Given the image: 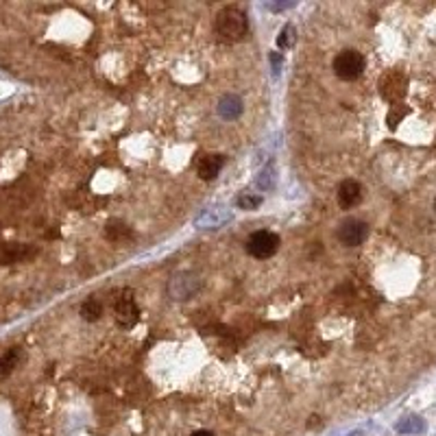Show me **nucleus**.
Masks as SVG:
<instances>
[{
	"label": "nucleus",
	"instance_id": "ddd939ff",
	"mask_svg": "<svg viewBox=\"0 0 436 436\" xmlns=\"http://www.w3.org/2000/svg\"><path fill=\"white\" fill-rule=\"evenodd\" d=\"M295 28L293 26H286V28H281V33H279V38H277V44L281 46V48H288L290 44L295 42Z\"/></svg>",
	"mask_w": 436,
	"mask_h": 436
},
{
	"label": "nucleus",
	"instance_id": "6e6552de",
	"mask_svg": "<svg viewBox=\"0 0 436 436\" xmlns=\"http://www.w3.org/2000/svg\"><path fill=\"white\" fill-rule=\"evenodd\" d=\"M225 166V157L223 155H203L196 164V172L203 181H210L214 179L216 174L220 172V168Z\"/></svg>",
	"mask_w": 436,
	"mask_h": 436
},
{
	"label": "nucleus",
	"instance_id": "f8f14e48",
	"mask_svg": "<svg viewBox=\"0 0 436 436\" xmlns=\"http://www.w3.org/2000/svg\"><path fill=\"white\" fill-rule=\"evenodd\" d=\"M218 109H220V113L225 116V118H236L242 107H240V101L236 96H225Z\"/></svg>",
	"mask_w": 436,
	"mask_h": 436
},
{
	"label": "nucleus",
	"instance_id": "20e7f679",
	"mask_svg": "<svg viewBox=\"0 0 436 436\" xmlns=\"http://www.w3.org/2000/svg\"><path fill=\"white\" fill-rule=\"evenodd\" d=\"M369 238V225L358 218H347L338 227V240L345 247H358Z\"/></svg>",
	"mask_w": 436,
	"mask_h": 436
},
{
	"label": "nucleus",
	"instance_id": "f03ea898",
	"mask_svg": "<svg viewBox=\"0 0 436 436\" xmlns=\"http://www.w3.org/2000/svg\"><path fill=\"white\" fill-rule=\"evenodd\" d=\"M364 66H367L364 57H362L358 50H352V48H347V50L338 52V55L334 57V64H332L334 74H336L338 79H342V81H354V79H358V77L364 72Z\"/></svg>",
	"mask_w": 436,
	"mask_h": 436
},
{
	"label": "nucleus",
	"instance_id": "7ed1b4c3",
	"mask_svg": "<svg viewBox=\"0 0 436 436\" xmlns=\"http://www.w3.org/2000/svg\"><path fill=\"white\" fill-rule=\"evenodd\" d=\"M277 249H279V236L273 234V231H255L247 240V253L257 259L273 257Z\"/></svg>",
	"mask_w": 436,
	"mask_h": 436
},
{
	"label": "nucleus",
	"instance_id": "9b49d317",
	"mask_svg": "<svg viewBox=\"0 0 436 436\" xmlns=\"http://www.w3.org/2000/svg\"><path fill=\"white\" fill-rule=\"evenodd\" d=\"M101 314H103V306L99 299H87L81 306V316L85 318V321H99Z\"/></svg>",
	"mask_w": 436,
	"mask_h": 436
},
{
	"label": "nucleus",
	"instance_id": "39448f33",
	"mask_svg": "<svg viewBox=\"0 0 436 436\" xmlns=\"http://www.w3.org/2000/svg\"><path fill=\"white\" fill-rule=\"evenodd\" d=\"M113 312H116V321H118V325H123V328H133L140 318V310H138L131 293H123V297L116 301Z\"/></svg>",
	"mask_w": 436,
	"mask_h": 436
},
{
	"label": "nucleus",
	"instance_id": "423d86ee",
	"mask_svg": "<svg viewBox=\"0 0 436 436\" xmlns=\"http://www.w3.org/2000/svg\"><path fill=\"white\" fill-rule=\"evenodd\" d=\"M406 87H408V81H406V77L401 72H389V74H384V79L380 83V92L386 101L397 103L403 99Z\"/></svg>",
	"mask_w": 436,
	"mask_h": 436
},
{
	"label": "nucleus",
	"instance_id": "4468645a",
	"mask_svg": "<svg viewBox=\"0 0 436 436\" xmlns=\"http://www.w3.org/2000/svg\"><path fill=\"white\" fill-rule=\"evenodd\" d=\"M238 203H240V208H242V210H253V208L259 206L262 199H259V196H242Z\"/></svg>",
	"mask_w": 436,
	"mask_h": 436
},
{
	"label": "nucleus",
	"instance_id": "1a4fd4ad",
	"mask_svg": "<svg viewBox=\"0 0 436 436\" xmlns=\"http://www.w3.org/2000/svg\"><path fill=\"white\" fill-rule=\"evenodd\" d=\"M129 234H131V229H129L123 220H109V223L105 225V236H107L109 240H113V242H118V240L127 238Z\"/></svg>",
	"mask_w": 436,
	"mask_h": 436
},
{
	"label": "nucleus",
	"instance_id": "0eeeda50",
	"mask_svg": "<svg viewBox=\"0 0 436 436\" xmlns=\"http://www.w3.org/2000/svg\"><path fill=\"white\" fill-rule=\"evenodd\" d=\"M362 201V186L354 179H345L338 186V203L345 210H352L356 208L358 203Z\"/></svg>",
	"mask_w": 436,
	"mask_h": 436
},
{
	"label": "nucleus",
	"instance_id": "9d476101",
	"mask_svg": "<svg viewBox=\"0 0 436 436\" xmlns=\"http://www.w3.org/2000/svg\"><path fill=\"white\" fill-rule=\"evenodd\" d=\"M20 362V347H11L9 352L0 358V377H7Z\"/></svg>",
	"mask_w": 436,
	"mask_h": 436
},
{
	"label": "nucleus",
	"instance_id": "f257e3e1",
	"mask_svg": "<svg viewBox=\"0 0 436 436\" xmlns=\"http://www.w3.org/2000/svg\"><path fill=\"white\" fill-rule=\"evenodd\" d=\"M216 31L223 40H229V42L242 40L249 31V20L245 11L238 7H225L216 16Z\"/></svg>",
	"mask_w": 436,
	"mask_h": 436
},
{
	"label": "nucleus",
	"instance_id": "2eb2a0df",
	"mask_svg": "<svg viewBox=\"0 0 436 436\" xmlns=\"http://www.w3.org/2000/svg\"><path fill=\"white\" fill-rule=\"evenodd\" d=\"M192 436H214L212 432H208V430H199V432H194Z\"/></svg>",
	"mask_w": 436,
	"mask_h": 436
},
{
	"label": "nucleus",
	"instance_id": "dca6fc26",
	"mask_svg": "<svg viewBox=\"0 0 436 436\" xmlns=\"http://www.w3.org/2000/svg\"><path fill=\"white\" fill-rule=\"evenodd\" d=\"M434 212H436V199H434Z\"/></svg>",
	"mask_w": 436,
	"mask_h": 436
}]
</instances>
